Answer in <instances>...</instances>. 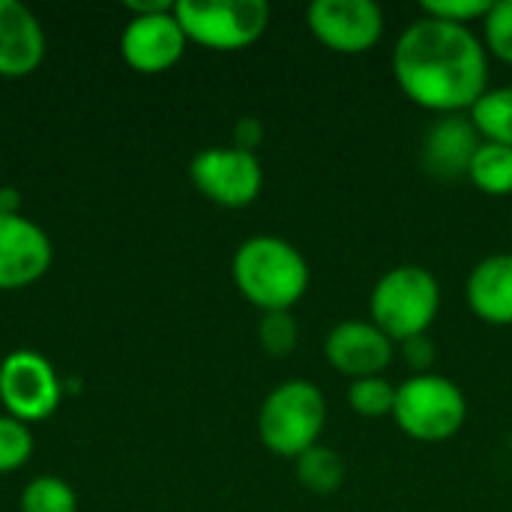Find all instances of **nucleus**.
<instances>
[{"mask_svg": "<svg viewBox=\"0 0 512 512\" xmlns=\"http://www.w3.org/2000/svg\"><path fill=\"white\" fill-rule=\"evenodd\" d=\"M471 123L483 135V141H495L512 147V84L507 87H489L477 105L468 111Z\"/></svg>", "mask_w": 512, "mask_h": 512, "instance_id": "nucleus-17", "label": "nucleus"}, {"mask_svg": "<svg viewBox=\"0 0 512 512\" xmlns=\"http://www.w3.org/2000/svg\"><path fill=\"white\" fill-rule=\"evenodd\" d=\"M483 135L465 114H441L423 138V168L441 180L468 177Z\"/></svg>", "mask_w": 512, "mask_h": 512, "instance_id": "nucleus-13", "label": "nucleus"}, {"mask_svg": "<svg viewBox=\"0 0 512 512\" xmlns=\"http://www.w3.org/2000/svg\"><path fill=\"white\" fill-rule=\"evenodd\" d=\"M21 512H78V498L60 477H36L24 486Z\"/></svg>", "mask_w": 512, "mask_h": 512, "instance_id": "nucleus-20", "label": "nucleus"}, {"mask_svg": "<svg viewBox=\"0 0 512 512\" xmlns=\"http://www.w3.org/2000/svg\"><path fill=\"white\" fill-rule=\"evenodd\" d=\"M324 354L330 366L351 381L381 375L393 360V339L372 321H342L327 333Z\"/></svg>", "mask_w": 512, "mask_h": 512, "instance_id": "nucleus-12", "label": "nucleus"}, {"mask_svg": "<svg viewBox=\"0 0 512 512\" xmlns=\"http://www.w3.org/2000/svg\"><path fill=\"white\" fill-rule=\"evenodd\" d=\"M324 423H327L324 393L306 378H291L267 393L258 414V435L270 453L297 459L318 444Z\"/></svg>", "mask_w": 512, "mask_h": 512, "instance_id": "nucleus-4", "label": "nucleus"}, {"mask_svg": "<svg viewBox=\"0 0 512 512\" xmlns=\"http://www.w3.org/2000/svg\"><path fill=\"white\" fill-rule=\"evenodd\" d=\"M468 306L480 321L512 324V252H498L474 264L468 285Z\"/></svg>", "mask_w": 512, "mask_h": 512, "instance_id": "nucleus-15", "label": "nucleus"}, {"mask_svg": "<svg viewBox=\"0 0 512 512\" xmlns=\"http://www.w3.org/2000/svg\"><path fill=\"white\" fill-rule=\"evenodd\" d=\"M294 462H297V483L315 495H333L336 489H342L345 474H348L345 459L333 447H324V444L309 447Z\"/></svg>", "mask_w": 512, "mask_h": 512, "instance_id": "nucleus-16", "label": "nucleus"}, {"mask_svg": "<svg viewBox=\"0 0 512 512\" xmlns=\"http://www.w3.org/2000/svg\"><path fill=\"white\" fill-rule=\"evenodd\" d=\"M348 405L354 408V414L369 417V420L387 417L396 408V387L384 375L357 378L348 387Z\"/></svg>", "mask_w": 512, "mask_h": 512, "instance_id": "nucleus-19", "label": "nucleus"}, {"mask_svg": "<svg viewBox=\"0 0 512 512\" xmlns=\"http://www.w3.org/2000/svg\"><path fill=\"white\" fill-rule=\"evenodd\" d=\"M51 267V240L27 216L0 207V291L27 288Z\"/></svg>", "mask_w": 512, "mask_h": 512, "instance_id": "nucleus-11", "label": "nucleus"}, {"mask_svg": "<svg viewBox=\"0 0 512 512\" xmlns=\"http://www.w3.org/2000/svg\"><path fill=\"white\" fill-rule=\"evenodd\" d=\"M468 180L486 195H512V147L483 141L471 159Z\"/></svg>", "mask_w": 512, "mask_h": 512, "instance_id": "nucleus-18", "label": "nucleus"}, {"mask_svg": "<svg viewBox=\"0 0 512 512\" xmlns=\"http://www.w3.org/2000/svg\"><path fill=\"white\" fill-rule=\"evenodd\" d=\"M402 345V354L405 360L417 369V375L429 372V366L435 363V342L423 333V336H414V339H405L399 342Z\"/></svg>", "mask_w": 512, "mask_h": 512, "instance_id": "nucleus-25", "label": "nucleus"}, {"mask_svg": "<svg viewBox=\"0 0 512 512\" xmlns=\"http://www.w3.org/2000/svg\"><path fill=\"white\" fill-rule=\"evenodd\" d=\"M33 456V435L27 423L3 414L0 417V474L18 471Z\"/></svg>", "mask_w": 512, "mask_h": 512, "instance_id": "nucleus-21", "label": "nucleus"}, {"mask_svg": "<svg viewBox=\"0 0 512 512\" xmlns=\"http://www.w3.org/2000/svg\"><path fill=\"white\" fill-rule=\"evenodd\" d=\"M393 75L420 108L465 114L489 90V51L471 27L420 15L393 48Z\"/></svg>", "mask_w": 512, "mask_h": 512, "instance_id": "nucleus-1", "label": "nucleus"}, {"mask_svg": "<svg viewBox=\"0 0 512 512\" xmlns=\"http://www.w3.org/2000/svg\"><path fill=\"white\" fill-rule=\"evenodd\" d=\"M237 291L261 312H291L309 291V264L282 237L258 234L240 243L231 261Z\"/></svg>", "mask_w": 512, "mask_h": 512, "instance_id": "nucleus-2", "label": "nucleus"}, {"mask_svg": "<svg viewBox=\"0 0 512 512\" xmlns=\"http://www.w3.org/2000/svg\"><path fill=\"white\" fill-rule=\"evenodd\" d=\"M195 189L222 207H246L261 195L264 171L252 150L243 147H207L189 162Z\"/></svg>", "mask_w": 512, "mask_h": 512, "instance_id": "nucleus-8", "label": "nucleus"}, {"mask_svg": "<svg viewBox=\"0 0 512 512\" xmlns=\"http://www.w3.org/2000/svg\"><path fill=\"white\" fill-rule=\"evenodd\" d=\"M261 141V123L258 120H240L237 126V147L252 150Z\"/></svg>", "mask_w": 512, "mask_h": 512, "instance_id": "nucleus-26", "label": "nucleus"}, {"mask_svg": "<svg viewBox=\"0 0 512 512\" xmlns=\"http://www.w3.org/2000/svg\"><path fill=\"white\" fill-rule=\"evenodd\" d=\"M420 9H423V15L468 27L471 21H483L489 15L492 0H429Z\"/></svg>", "mask_w": 512, "mask_h": 512, "instance_id": "nucleus-24", "label": "nucleus"}, {"mask_svg": "<svg viewBox=\"0 0 512 512\" xmlns=\"http://www.w3.org/2000/svg\"><path fill=\"white\" fill-rule=\"evenodd\" d=\"M441 309V285L432 270L420 264H399L387 270L369 297L372 324L393 342L423 336Z\"/></svg>", "mask_w": 512, "mask_h": 512, "instance_id": "nucleus-3", "label": "nucleus"}, {"mask_svg": "<svg viewBox=\"0 0 512 512\" xmlns=\"http://www.w3.org/2000/svg\"><path fill=\"white\" fill-rule=\"evenodd\" d=\"M261 348L270 357H288L297 348V321L291 312H264L258 324Z\"/></svg>", "mask_w": 512, "mask_h": 512, "instance_id": "nucleus-22", "label": "nucleus"}, {"mask_svg": "<svg viewBox=\"0 0 512 512\" xmlns=\"http://www.w3.org/2000/svg\"><path fill=\"white\" fill-rule=\"evenodd\" d=\"M174 15L189 42L213 51L249 48L270 24L264 0H177Z\"/></svg>", "mask_w": 512, "mask_h": 512, "instance_id": "nucleus-6", "label": "nucleus"}, {"mask_svg": "<svg viewBox=\"0 0 512 512\" xmlns=\"http://www.w3.org/2000/svg\"><path fill=\"white\" fill-rule=\"evenodd\" d=\"M45 57V33L36 15L18 0H0V75L24 78Z\"/></svg>", "mask_w": 512, "mask_h": 512, "instance_id": "nucleus-14", "label": "nucleus"}, {"mask_svg": "<svg viewBox=\"0 0 512 512\" xmlns=\"http://www.w3.org/2000/svg\"><path fill=\"white\" fill-rule=\"evenodd\" d=\"M393 417L408 438L441 444L462 432L468 420V399L447 375L423 372L396 387Z\"/></svg>", "mask_w": 512, "mask_h": 512, "instance_id": "nucleus-5", "label": "nucleus"}, {"mask_svg": "<svg viewBox=\"0 0 512 512\" xmlns=\"http://www.w3.org/2000/svg\"><path fill=\"white\" fill-rule=\"evenodd\" d=\"M186 33L174 15V6L168 9H156V12H141L135 15L120 36V51L123 60L135 69V72H165L171 69L183 51H186Z\"/></svg>", "mask_w": 512, "mask_h": 512, "instance_id": "nucleus-10", "label": "nucleus"}, {"mask_svg": "<svg viewBox=\"0 0 512 512\" xmlns=\"http://www.w3.org/2000/svg\"><path fill=\"white\" fill-rule=\"evenodd\" d=\"M306 21L312 36L336 54H363L384 36V12L375 0H315Z\"/></svg>", "mask_w": 512, "mask_h": 512, "instance_id": "nucleus-9", "label": "nucleus"}, {"mask_svg": "<svg viewBox=\"0 0 512 512\" xmlns=\"http://www.w3.org/2000/svg\"><path fill=\"white\" fill-rule=\"evenodd\" d=\"M483 45L495 57L512 63V0H495L483 18Z\"/></svg>", "mask_w": 512, "mask_h": 512, "instance_id": "nucleus-23", "label": "nucleus"}, {"mask_svg": "<svg viewBox=\"0 0 512 512\" xmlns=\"http://www.w3.org/2000/svg\"><path fill=\"white\" fill-rule=\"evenodd\" d=\"M63 387L54 366L36 351H12L0 363V402L21 423L48 420L60 405Z\"/></svg>", "mask_w": 512, "mask_h": 512, "instance_id": "nucleus-7", "label": "nucleus"}]
</instances>
